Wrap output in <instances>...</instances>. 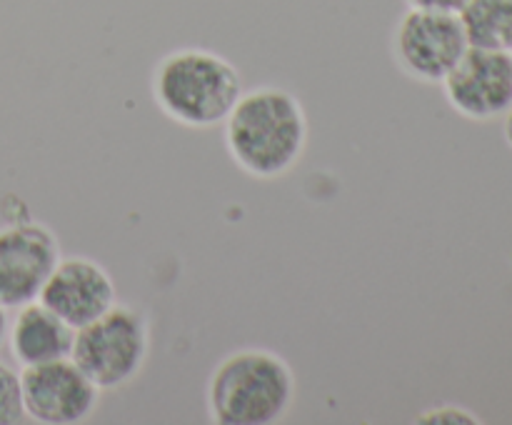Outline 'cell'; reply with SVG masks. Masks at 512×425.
<instances>
[{
    "instance_id": "6da1fadb",
    "label": "cell",
    "mask_w": 512,
    "mask_h": 425,
    "mask_svg": "<svg viewBox=\"0 0 512 425\" xmlns=\"http://www.w3.org/2000/svg\"><path fill=\"white\" fill-rule=\"evenodd\" d=\"M223 130L230 160L258 180L288 175L303 160L310 135L298 95L278 85L243 90Z\"/></svg>"
},
{
    "instance_id": "7a4b0ae2",
    "label": "cell",
    "mask_w": 512,
    "mask_h": 425,
    "mask_svg": "<svg viewBox=\"0 0 512 425\" xmlns=\"http://www.w3.org/2000/svg\"><path fill=\"white\" fill-rule=\"evenodd\" d=\"M150 93L165 118L183 128L223 125L243 95L238 68L208 48H178L155 63Z\"/></svg>"
},
{
    "instance_id": "3957f363",
    "label": "cell",
    "mask_w": 512,
    "mask_h": 425,
    "mask_svg": "<svg viewBox=\"0 0 512 425\" xmlns=\"http://www.w3.org/2000/svg\"><path fill=\"white\" fill-rule=\"evenodd\" d=\"M295 373L268 348L228 353L213 368L205 388L210 420L218 425H273L290 413Z\"/></svg>"
},
{
    "instance_id": "277c9868",
    "label": "cell",
    "mask_w": 512,
    "mask_h": 425,
    "mask_svg": "<svg viewBox=\"0 0 512 425\" xmlns=\"http://www.w3.org/2000/svg\"><path fill=\"white\" fill-rule=\"evenodd\" d=\"M150 345L148 315L133 305L115 303L93 323L75 330L70 358L100 390H115L138 378Z\"/></svg>"
},
{
    "instance_id": "5b68a950",
    "label": "cell",
    "mask_w": 512,
    "mask_h": 425,
    "mask_svg": "<svg viewBox=\"0 0 512 425\" xmlns=\"http://www.w3.org/2000/svg\"><path fill=\"white\" fill-rule=\"evenodd\" d=\"M458 13L408 8L393 28V60L408 78L440 85L468 50Z\"/></svg>"
},
{
    "instance_id": "8992f818",
    "label": "cell",
    "mask_w": 512,
    "mask_h": 425,
    "mask_svg": "<svg viewBox=\"0 0 512 425\" xmlns=\"http://www.w3.org/2000/svg\"><path fill=\"white\" fill-rule=\"evenodd\" d=\"M103 390L73 358L20 368V400L25 418L40 425H78L93 418Z\"/></svg>"
},
{
    "instance_id": "52a82bcc",
    "label": "cell",
    "mask_w": 512,
    "mask_h": 425,
    "mask_svg": "<svg viewBox=\"0 0 512 425\" xmlns=\"http://www.w3.org/2000/svg\"><path fill=\"white\" fill-rule=\"evenodd\" d=\"M63 258L53 230L38 220H15L0 228V305L15 310L38 300L45 280Z\"/></svg>"
},
{
    "instance_id": "ba28073f",
    "label": "cell",
    "mask_w": 512,
    "mask_h": 425,
    "mask_svg": "<svg viewBox=\"0 0 512 425\" xmlns=\"http://www.w3.org/2000/svg\"><path fill=\"white\" fill-rule=\"evenodd\" d=\"M450 108L468 120L505 118L512 110V53L468 48L443 80Z\"/></svg>"
},
{
    "instance_id": "9c48e42d",
    "label": "cell",
    "mask_w": 512,
    "mask_h": 425,
    "mask_svg": "<svg viewBox=\"0 0 512 425\" xmlns=\"http://www.w3.org/2000/svg\"><path fill=\"white\" fill-rule=\"evenodd\" d=\"M38 300L78 330L113 308L118 303V293L110 273L98 260L65 255L45 280Z\"/></svg>"
},
{
    "instance_id": "30bf717a",
    "label": "cell",
    "mask_w": 512,
    "mask_h": 425,
    "mask_svg": "<svg viewBox=\"0 0 512 425\" xmlns=\"http://www.w3.org/2000/svg\"><path fill=\"white\" fill-rule=\"evenodd\" d=\"M8 348L20 368L50 363V360L70 358L75 340V328L60 315L45 308L40 300L15 308L13 320H8Z\"/></svg>"
},
{
    "instance_id": "8fae6325",
    "label": "cell",
    "mask_w": 512,
    "mask_h": 425,
    "mask_svg": "<svg viewBox=\"0 0 512 425\" xmlns=\"http://www.w3.org/2000/svg\"><path fill=\"white\" fill-rule=\"evenodd\" d=\"M458 18L470 48L512 53V0H468Z\"/></svg>"
},
{
    "instance_id": "7c38bea8",
    "label": "cell",
    "mask_w": 512,
    "mask_h": 425,
    "mask_svg": "<svg viewBox=\"0 0 512 425\" xmlns=\"http://www.w3.org/2000/svg\"><path fill=\"white\" fill-rule=\"evenodd\" d=\"M25 418L20 400V373L0 360V425H13Z\"/></svg>"
},
{
    "instance_id": "4fadbf2b",
    "label": "cell",
    "mask_w": 512,
    "mask_h": 425,
    "mask_svg": "<svg viewBox=\"0 0 512 425\" xmlns=\"http://www.w3.org/2000/svg\"><path fill=\"white\" fill-rule=\"evenodd\" d=\"M420 420H428V423H478V418H473L468 410L455 408V405H443V408L425 410V415Z\"/></svg>"
},
{
    "instance_id": "5bb4252c",
    "label": "cell",
    "mask_w": 512,
    "mask_h": 425,
    "mask_svg": "<svg viewBox=\"0 0 512 425\" xmlns=\"http://www.w3.org/2000/svg\"><path fill=\"white\" fill-rule=\"evenodd\" d=\"M408 8H423V10H440V13H460L468 0H405Z\"/></svg>"
},
{
    "instance_id": "9a60e30c",
    "label": "cell",
    "mask_w": 512,
    "mask_h": 425,
    "mask_svg": "<svg viewBox=\"0 0 512 425\" xmlns=\"http://www.w3.org/2000/svg\"><path fill=\"white\" fill-rule=\"evenodd\" d=\"M5 335H8V310L0 305V345L5 343Z\"/></svg>"
},
{
    "instance_id": "2e32d148",
    "label": "cell",
    "mask_w": 512,
    "mask_h": 425,
    "mask_svg": "<svg viewBox=\"0 0 512 425\" xmlns=\"http://www.w3.org/2000/svg\"><path fill=\"white\" fill-rule=\"evenodd\" d=\"M505 140H508V145L512 148V110L505 115Z\"/></svg>"
}]
</instances>
